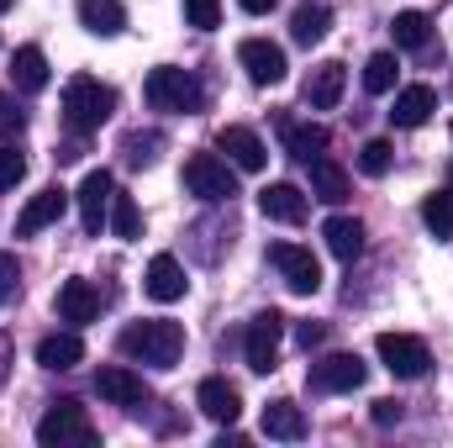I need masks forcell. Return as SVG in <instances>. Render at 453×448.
<instances>
[{
	"label": "cell",
	"instance_id": "1",
	"mask_svg": "<svg viewBox=\"0 0 453 448\" xmlns=\"http://www.w3.org/2000/svg\"><path fill=\"white\" fill-rule=\"evenodd\" d=\"M116 348L137 364H153V369H174L180 353H185V328L169 322V317H153V322H132L127 333L116 337Z\"/></svg>",
	"mask_w": 453,
	"mask_h": 448
},
{
	"label": "cell",
	"instance_id": "2",
	"mask_svg": "<svg viewBox=\"0 0 453 448\" xmlns=\"http://www.w3.org/2000/svg\"><path fill=\"white\" fill-rule=\"evenodd\" d=\"M116 112V90L111 85H101L96 74H74L69 85H64V121L85 137V132H101Z\"/></svg>",
	"mask_w": 453,
	"mask_h": 448
},
{
	"label": "cell",
	"instance_id": "3",
	"mask_svg": "<svg viewBox=\"0 0 453 448\" xmlns=\"http://www.w3.org/2000/svg\"><path fill=\"white\" fill-rule=\"evenodd\" d=\"M142 101H148L153 112L185 116V112H201V106H206V90L196 85V74L164 64V69H148V80H142Z\"/></svg>",
	"mask_w": 453,
	"mask_h": 448
},
{
	"label": "cell",
	"instance_id": "4",
	"mask_svg": "<svg viewBox=\"0 0 453 448\" xmlns=\"http://www.w3.org/2000/svg\"><path fill=\"white\" fill-rule=\"evenodd\" d=\"M37 444H42V448L96 444V422L85 417V406H80L74 396H64V401H53V406H48V417L37 422Z\"/></svg>",
	"mask_w": 453,
	"mask_h": 448
},
{
	"label": "cell",
	"instance_id": "5",
	"mask_svg": "<svg viewBox=\"0 0 453 448\" xmlns=\"http://www.w3.org/2000/svg\"><path fill=\"white\" fill-rule=\"evenodd\" d=\"M185 190L196 201H206V206H222V201L237 196V174L217 153H196V158H185Z\"/></svg>",
	"mask_w": 453,
	"mask_h": 448
},
{
	"label": "cell",
	"instance_id": "6",
	"mask_svg": "<svg viewBox=\"0 0 453 448\" xmlns=\"http://www.w3.org/2000/svg\"><path fill=\"white\" fill-rule=\"evenodd\" d=\"M374 348H380V364L395 375V380H422L427 369H433V353H427V343L411 333H380L374 337Z\"/></svg>",
	"mask_w": 453,
	"mask_h": 448
},
{
	"label": "cell",
	"instance_id": "7",
	"mask_svg": "<svg viewBox=\"0 0 453 448\" xmlns=\"http://www.w3.org/2000/svg\"><path fill=\"white\" fill-rule=\"evenodd\" d=\"M269 264L280 269V280H285L296 296H317V290H322V264H317L311 248H301V243H274V248H269Z\"/></svg>",
	"mask_w": 453,
	"mask_h": 448
},
{
	"label": "cell",
	"instance_id": "8",
	"mask_svg": "<svg viewBox=\"0 0 453 448\" xmlns=\"http://www.w3.org/2000/svg\"><path fill=\"white\" fill-rule=\"evenodd\" d=\"M280 337H285V317L280 312H258L248 322V337H242V359L253 375H269L280 369Z\"/></svg>",
	"mask_w": 453,
	"mask_h": 448
},
{
	"label": "cell",
	"instance_id": "9",
	"mask_svg": "<svg viewBox=\"0 0 453 448\" xmlns=\"http://www.w3.org/2000/svg\"><path fill=\"white\" fill-rule=\"evenodd\" d=\"M111 196H116V185H111V174L106 169H90L85 180H80V222H85V232L90 237H101V227L111 222Z\"/></svg>",
	"mask_w": 453,
	"mask_h": 448
},
{
	"label": "cell",
	"instance_id": "10",
	"mask_svg": "<svg viewBox=\"0 0 453 448\" xmlns=\"http://www.w3.org/2000/svg\"><path fill=\"white\" fill-rule=\"evenodd\" d=\"M364 385V359L358 353H327L311 364V390L322 396H342V390H358Z\"/></svg>",
	"mask_w": 453,
	"mask_h": 448
},
{
	"label": "cell",
	"instance_id": "11",
	"mask_svg": "<svg viewBox=\"0 0 453 448\" xmlns=\"http://www.w3.org/2000/svg\"><path fill=\"white\" fill-rule=\"evenodd\" d=\"M237 64L248 69V80H253V85H280V80H285V69H290V64H285V48H280V42H269V37H248V42L237 48Z\"/></svg>",
	"mask_w": 453,
	"mask_h": 448
},
{
	"label": "cell",
	"instance_id": "12",
	"mask_svg": "<svg viewBox=\"0 0 453 448\" xmlns=\"http://www.w3.org/2000/svg\"><path fill=\"white\" fill-rule=\"evenodd\" d=\"M258 212H264L269 222L301 227V222H306V212H311V201H306V190H301V185L274 180V185H264V190H258Z\"/></svg>",
	"mask_w": 453,
	"mask_h": 448
},
{
	"label": "cell",
	"instance_id": "13",
	"mask_svg": "<svg viewBox=\"0 0 453 448\" xmlns=\"http://www.w3.org/2000/svg\"><path fill=\"white\" fill-rule=\"evenodd\" d=\"M96 396H101L106 406H127V412H137V406L148 401V385H142V375H132L127 364H106V369L96 375Z\"/></svg>",
	"mask_w": 453,
	"mask_h": 448
},
{
	"label": "cell",
	"instance_id": "14",
	"mask_svg": "<svg viewBox=\"0 0 453 448\" xmlns=\"http://www.w3.org/2000/svg\"><path fill=\"white\" fill-rule=\"evenodd\" d=\"M217 148L232 158V169H242V174H258L269 164V148H264V137L253 127H222L217 132Z\"/></svg>",
	"mask_w": 453,
	"mask_h": 448
},
{
	"label": "cell",
	"instance_id": "15",
	"mask_svg": "<svg viewBox=\"0 0 453 448\" xmlns=\"http://www.w3.org/2000/svg\"><path fill=\"white\" fill-rule=\"evenodd\" d=\"M64 206H69V190H64V185L37 190V196L21 206V217H16V237H37L42 227H53L58 217H64Z\"/></svg>",
	"mask_w": 453,
	"mask_h": 448
},
{
	"label": "cell",
	"instance_id": "16",
	"mask_svg": "<svg viewBox=\"0 0 453 448\" xmlns=\"http://www.w3.org/2000/svg\"><path fill=\"white\" fill-rule=\"evenodd\" d=\"M185 285H190V280H185V264H180L174 253H153V264H148V274H142V290L169 306V301L185 296Z\"/></svg>",
	"mask_w": 453,
	"mask_h": 448
},
{
	"label": "cell",
	"instance_id": "17",
	"mask_svg": "<svg viewBox=\"0 0 453 448\" xmlns=\"http://www.w3.org/2000/svg\"><path fill=\"white\" fill-rule=\"evenodd\" d=\"M196 406H201L211 422H222V428H232V422L242 417V396H237V385H226L222 375L201 380V390H196Z\"/></svg>",
	"mask_w": 453,
	"mask_h": 448
},
{
	"label": "cell",
	"instance_id": "18",
	"mask_svg": "<svg viewBox=\"0 0 453 448\" xmlns=\"http://www.w3.org/2000/svg\"><path fill=\"white\" fill-rule=\"evenodd\" d=\"M96 312H101V296H96L90 280H64V285H58V317H64V322L85 328V322H96Z\"/></svg>",
	"mask_w": 453,
	"mask_h": 448
},
{
	"label": "cell",
	"instance_id": "19",
	"mask_svg": "<svg viewBox=\"0 0 453 448\" xmlns=\"http://www.w3.org/2000/svg\"><path fill=\"white\" fill-rule=\"evenodd\" d=\"M11 85H16L21 96H37V90L48 85V53H42L37 42H27V48L11 53Z\"/></svg>",
	"mask_w": 453,
	"mask_h": 448
},
{
	"label": "cell",
	"instance_id": "20",
	"mask_svg": "<svg viewBox=\"0 0 453 448\" xmlns=\"http://www.w3.org/2000/svg\"><path fill=\"white\" fill-rule=\"evenodd\" d=\"M37 364H42V369H53V375H64V369L85 364V337H80V333H48L42 343H37Z\"/></svg>",
	"mask_w": 453,
	"mask_h": 448
},
{
	"label": "cell",
	"instance_id": "21",
	"mask_svg": "<svg viewBox=\"0 0 453 448\" xmlns=\"http://www.w3.org/2000/svg\"><path fill=\"white\" fill-rule=\"evenodd\" d=\"M342 85H348V69H342L338 58H327V64L311 69V80H306V101H311L317 112H333V106L342 101Z\"/></svg>",
	"mask_w": 453,
	"mask_h": 448
},
{
	"label": "cell",
	"instance_id": "22",
	"mask_svg": "<svg viewBox=\"0 0 453 448\" xmlns=\"http://www.w3.org/2000/svg\"><path fill=\"white\" fill-rule=\"evenodd\" d=\"M433 112H438V96H433V85H406V90L395 96V106H390V121L411 132V127H422Z\"/></svg>",
	"mask_w": 453,
	"mask_h": 448
},
{
	"label": "cell",
	"instance_id": "23",
	"mask_svg": "<svg viewBox=\"0 0 453 448\" xmlns=\"http://www.w3.org/2000/svg\"><path fill=\"white\" fill-rule=\"evenodd\" d=\"M264 433L280 438V444H296V438H306V412L296 401H269L264 406Z\"/></svg>",
	"mask_w": 453,
	"mask_h": 448
},
{
	"label": "cell",
	"instance_id": "24",
	"mask_svg": "<svg viewBox=\"0 0 453 448\" xmlns=\"http://www.w3.org/2000/svg\"><path fill=\"white\" fill-rule=\"evenodd\" d=\"M80 27L96 37H116L127 27V5L121 0H80Z\"/></svg>",
	"mask_w": 453,
	"mask_h": 448
},
{
	"label": "cell",
	"instance_id": "25",
	"mask_svg": "<svg viewBox=\"0 0 453 448\" xmlns=\"http://www.w3.org/2000/svg\"><path fill=\"white\" fill-rule=\"evenodd\" d=\"M322 148H327V127H317V121H285V153L290 158L311 164V158H322Z\"/></svg>",
	"mask_w": 453,
	"mask_h": 448
},
{
	"label": "cell",
	"instance_id": "26",
	"mask_svg": "<svg viewBox=\"0 0 453 448\" xmlns=\"http://www.w3.org/2000/svg\"><path fill=\"white\" fill-rule=\"evenodd\" d=\"M311 196L327 206H342L348 201V169L333 158H311Z\"/></svg>",
	"mask_w": 453,
	"mask_h": 448
},
{
	"label": "cell",
	"instance_id": "27",
	"mask_svg": "<svg viewBox=\"0 0 453 448\" xmlns=\"http://www.w3.org/2000/svg\"><path fill=\"white\" fill-rule=\"evenodd\" d=\"M322 237H327V248L338 253L342 264H353V259L364 253V222H358V217H327Z\"/></svg>",
	"mask_w": 453,
	"mask_h": 448
},
{
	"label": "cell",
	"instance_id": "28",
	"mask_svg": "<svg viewBox=\"0 0 453 448\" xmlns=\"http://www.w3.org/2000/svg\"><path fill=\"white\" fill-rule=\"evenodd\" d=\"M390 37H395V48H406V53H422V48L433 42V21H427V11H395V21H390Z\"/></svg>",
	"mask_w": 453,
	"mask_h": 448
},
{
	"label": "cell",
	"instance_id": "29",
	"mask_svg": "<svg viewBox=\"0 0 453 448\" xmlns=\"http://www.w3.org/2000/svg\"><path fill=\"white\" fill-rule=\"evenodd\" d=\"M327 27H333V11H327L322 0H317V5L306 0V5H301V11L290 16V37H296L301 48H311V42H322V37H327Z\"/></svg>",
	"mask_w": 453,
	"mask_h": 448
},
{
	"label": "cell",
	"instance_id": "30",
	"mask_svg": "<svg viewBox=\"0 0 453 448\" xmlns=\"http://www.w3.org/2000/svg\"><path fill=\"white\" fill-rule=\"evenodd\" d=\"M422 222L438 243H453V190H438V196L422 201Z\"/></svg>",
	"mask_w": 453,
	"mask_h": 448
},
{
	"label": "cell",
	"instance_id": "31",
	"mask_svg": "<svg viewBox=\"0 0 453 448\" xmlns=\"http://www.w3.org/2000/svg\"><path fill=\"white\" fill-rule=\"evenodd\" d=\"M364 90H369V96L395 90V53H374V58L364 64Z\"/></svg>",
	"mask_w": 453,
	"mask_h": 448
},
{
	"label": "cell",
	"instance_id": "32",
	"mask_svg": "<svg viewBox=\"0 0 453 448\" xmlns=\"http://www.w3.org/2000/svg\"><path fill=\"white\" fill-rule=\"evenodd\" d=\"M390 164H395V148H390L385 137H369V143L358 148V169H364L369 180H380V174H390Z\"/></svg>",
	"mask_w": 453,
	"mask_h": 448
},
{
	"label": "cell",
	"instance_id": "33",
	"mask_svg": "<svg viewBox=\"0 0 453 448\" xmlns=\"http://www.w3.org/2000/svg\"><path fill=\"white\" fill-rule=\"evenodd\" d=\"M111 232L121 237V243H132V237L142 232V212H137L132 196H111Z\"/></svg>",
	"mask_w": 453,
	"mask_h": 448
},
{
	"label": "cell",
	"instance_id": "34",
	"mask_svg": "<svg viewBox=\"0 0 453 448\" xmlns=\"http://www.w3.org/2000/svg\"><path fill=\"white\" fill-rule=\"evenodd\" d=\"M158 148H164V137H158V132H127V137H121L127 164H142V169L158 158Z\"/></svg>",
	"mask_w": 453,
	"mask_h": 448
},
{
	"label": "cell",
	"instance_id": "35",
	"mask_svg": "<svg viewBox=\"0 0 453 448\" xmlns=\"http://www.w3.org/2000/svg\"><path fill=\"white\" fill-rule=\"evenodd\" d=\"M185 21L201 27V32L222 27V0H185Z\"/></svg>",
	"mask_w": 453,
	"mask_h": 448
},
{
	"label": "cell",
	"instance_id": "36",
	"mask_svg": "<svg viewBox=\"0 0 453 448\" xmlns=\"http://www.w3.org/2000/svg\"><path fill=\"white\" fill-rule=\"evenodd\" d=\"M21 180H27V158L11 143H0V190H16Z\"/></svg>",
	"mask_w": 453,
	"mask_h": 448
},
{
	"label": "cell",
	"instance_id": "37",
	"mask_svg": "<svg viewBox=\"0 0 453 448\" xmlns=\"http://www.w3.org/2000/svg\"><path fill=\"white\" fill-rule=\"evenodd\" d=\"M21 296V264L16 253H0V306H11Z\"/></svg>",
	"mask_w": 453,
	"mask_h": 448
},
{
	"label": "cell",
	"instance_id": "38",
	"mask_svg": "<svg viewBox=\"0 0 453 448\" xmlns=\"http://www.w3.org/2000/svg\"><path fill=\"white\" fill-rule=\"evenodd\" d=\"M21 121H27V112H16V101H11V96H0V137H16V132H21Z\"/></svg>",
	"mask_w": 453,
	"mask_h": 448
},
{
	"label": "cell",
	"instance_id": "39",
	"mask_svg": "<svg viewBox=\"0 0 453 448\" xmlns=\"http://www.w3.org/2000/svg\"><path fill=\"white\" fill-rule=\"evenodd\" d=\"M322 337H327V328H322V322H301V328H296V343H301L306 353H311V348H317Z\"/></svg>",
	"mask_w": 453,
	"mask_h": 448
},
{
	"label": "cell",
	"instance_id": "40",
	"mask_svg": "<svg viewBox=\"0 0 453 448\" xmlns=\"http://www.w3.org/2000/svg\"><path fill=\"white\" fill-rule=\"evenodd\" d=\"M380 428H390V422H401V401H374V412H369Z\"/></svg>",
	"mask_w": 453,
	"mask_h": 448
},
{
	"label": "cell",
	"instance_id": "41",
	"mask_svg": "<svg viewBox=\"0 0 453 448\" xmlns=\"http://www.w3.org/2000/svg\"><path fill=\"white\" fill-rule=\"evenodd\" d=\"M237 5H242V11H248V16H269V11H274V5H280V0H237Z\"/></svg>",
	"mask_w": 453,
	"mask_h": 448
},
{
	"label": "cell",
	"instance_id": "42",
	"mask_svg": "<svg viewBox=\"0 0 453 448\" xmlns=\"http://www.w3.org/2000/svg\"><path fill=\"white\" fill-rule=\"evenodd\" d=\"M5 5H11V0H0V11H5Z\"/></svg>",
	"mask_w": 453,
	"mask_h": 448
}]
</instances>
